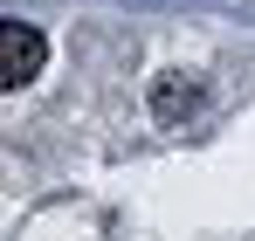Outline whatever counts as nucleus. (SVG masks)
Returning a JSON list of instances; mask_svg holds the SVG:
<instances>
[{
  "instance_id": "obj_1",
  "label": "nucleus",
  "mask_w": 255,
  "mask_h": 241,
  "mask_svg": "<svg viewBox=\"0 0 255 241\" xmlns=\"http://www.w3.org/2000/svg\"><path fill=\"white\" fill-rule=\"evenodd\" d=\"M42 62H48V35L42 28H28V21H7V28H0V90L35 83Z\"/></svg>"
},
{
  "instance_id": "obj_2",
  "label": "nucleus",
  "mask_w": 255,
  "mask_h": 241,
  "mask_svg": "<svg viewBox=\"0 0 255 241\" xmlns=\"http://www.w3.org/2000/svg\"><path fill=\"white\" fill-rule=\"evenodd\" d=\"M200 104H207V83H200V76H186V69L152 76V118H159V124H186Z\"/></svg>"
}]
</instances>
